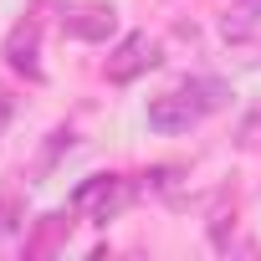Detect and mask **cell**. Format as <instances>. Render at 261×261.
<instances>
[{
  "instance_id": "cell-7",
  "label": "cell",
  "mask_w": 261,
  "mask_h": 261,
  "mask_svg": "<svg viewBox=\"0 0 261 261\" xmlns=\"http://www.w3.org/2000/svg\"><path fill=\"white\" fill-rule=\"evenodd\" d=\"M225 36L230 41H241V36H251L256 26H261V0H230V11H225Z\"/></svg>"
},
{
  "instance_id": "cell-5",
  "label": "cell",
  "mask_w": 261,
  "mask_h": 261,
  "mask_svg": "<svg viewBox=\"0 0 261 261\" xmlns=\"http://www.w3.org/2000/svg\"><path fill=\"white\" fill-rule=\"evenodd\" d=\"M6 62L16 67V72H26L31 82H41L46 72H41V62H36V21H21L11 36H6Z\"/></svg>"
},
{
  "instance_id": "cell-8",
  "label": "cell",
  "mask_w": 261,
  "mask_h": 261,
  "mask_svg": "<svg viewBox=\"0 0 261 261\" xmlns=\"http://www.w3.org/2000/svg\"><path fill=\"white\" fill-rule=\"evenodd\" d=\"M185 92H190L205 113H220V108L230 102V82H220V77H190V82H185Z\"/></svg>"
},
{
  "instance_id": "cell-4",
  "label": "cell",
  "mask_w": 261,
  "mask_h": 261,
  "mask_svg": "<svg viewBox=\"0 0 261 261\" xmlns=\"http://www.w3.org/2000/svg\"><path fill=\"white\" fill-rule=\"evenodd\" d=\"M62 31L72 41H108L118 31V11L113 6H72V11H62Z\"/></svg>"
},
{
  "instance_id": "cell-6",
  "label": "cell",
  "mask_w": 261,
  "mask_h": 261,
  "mask_svg": "<svg viewBox=\"0 0 261 261\" xmlns=\"http://www.w3.org/2000/svg\"><path fill=\"white\" fill-rule=\"evenodd\" d=\"M67 236H72V210L41 215V220H36V236L26 241V251H31V256H46V251H57V246H62Z\"/></svg>"
},
{
  "instance_id": "cell-9",
  "label": "cell",
  "mask_w": 261,
  "mask_h": 261,
  "mask_svg": "<svg viewBox=\"0 0 261 261\" xmlns=\"http://www.w3.org/2000/svg\"><path fill=\"white\" fill-rule=\"evenodd\" d=\"M21 230V205L6 195V200H0V241H6V236H16Z\"/></svg>"
},
{
  "instance_id": "cell-10",
  "label": "cell",
  "mask_w": 261,
  "mask_h": 261,
  "mask_svg": "<svg viewBox=\"0 0 261 261\" xmlns=\"http://www.w3.org/2000/svg\"><path fill=\"white\" fill-rule=\"evenodd\" d=\"M11 113H16V97L0 87V134H6V123H11Z\"/></svg>"
},
{
  "instance_id": "cell-1",
  "label": "cell",
  "mask_w": 261,
  "mask_h": 261,
  "mask_svg": "<svg viewBox=\"0 0 261 261\" xmlns=\"http://www.w3.org/2000/svg\"><path fill=\"white\" fill-rule=\"evenodd\" d=\"M128 205H134V185L118 179V174H92L72 190V210H87L97 225H108L113 215H123Z\"/></svg>"
},
{
  "instance_id": "cell-2",
  "label": "cell",
  "mask_w": 261,
  "mask_h": 261,
  "mask_svg": "<svg viewBox=\"0 0 261 261\" xmlns=\"http://www.w3.org/2000/svg\"><path fill=\"white\" fill-rule=\"evenodd\" d=\"M154 67H159V41L144 36V31H134V36H123V41L113 46V57H108V82L128 87L134 77H144V72H154Z\"/></svg>"
},
{
  "instance_id": "cell-3",
  "label": "cell",
  "mask_w": 261,
  "mask_h": 261,
  "mask_svg": "<svg viewBox=\"0 0 261 261\" xmlns=\"http://www.w3.org/2000/svg\"><path fill=\"white\" fill-rule=\"evenodd\" d=\"M200 118H205V108L185 87H174V92H164V97L149 102V128H154V134H190Z\"/></svg>"
}]
</instances>
